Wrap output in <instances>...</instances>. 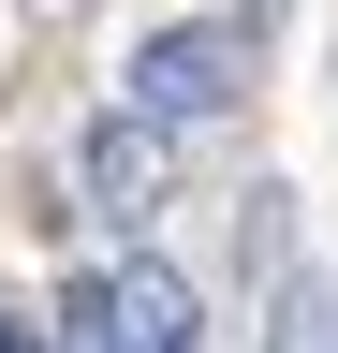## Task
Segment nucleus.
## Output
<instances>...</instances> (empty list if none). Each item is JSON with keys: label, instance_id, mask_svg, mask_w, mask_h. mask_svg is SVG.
Masks as SVG:
<instances>
[{"label": "nucleus", "instance_id": "1", "mask_svg": "<svg viewBox=\"0 0 338 353\" xmlns=\"http://www.w3.org/2000/svg\"><path fill=\"white\" fill-rule=\"evenodd\" d=\"M118 103H133L147 132H206L250 103V15H177L133 44V74H118Z\"/></svg>", "mask_w": 338, "mask_h": 353}, {"label": "nucleus", "instance_id": "2", "mask_svg": "<svg viewBox=\"0 0 338 353\" xmlns=\"http://www.w3.org/2000/svg\"><path fill=\"white\" fill-rule=\"evenodd\" d=\"M59 353H206V294H191L162 250L89 265V280L59 294Z\"/></svg>", "mask_w": 338, "mask_h": 353}, {"label": "nucleus", "instance_id": "3", "mask_svg": "<svg viewBox=\"0 0 338 353\" xmlns=\"http://www.w3.org/2000/svg\"><path fill=\"white\" fill-rule=\"evenodd\" d=\"M162 162H177V132H147L133 103L89 118V148H74V192H89V221H147L162 206Z\"/></svg>", "mask_w": 338, "mask_h": 353}, {"label": "nucleus", "instance_id": "4", "mask_svg": "<svg viewBox=\"0 0 338 353\" xmlns=\"http://www.w3.org/2000/svg\"><path fill=\"white\" fill-rule=\"evenodd\" d=\"M265 353H338V280H294L279 324H265Z\"/></svg>", "mask_w": 338, "mask_h": 353}, {"label": "nucleus", "instance_id": "5", "mask_svg": "<svg viewBox=\"0 0 338 353\" xmlns=\"http://www.w3.org/2000/svg\"><path fill=\"white\" fill-rule=\"evenodd\" d=\"M0 353H45V339H30V324H15V309H0Z\"/></svg>", "mask_w": 338, "mask_h": 353}, {"label": "nucleus", "instance_id": "6", "mask_svg": "<svg viewBox=\"0 0 338 353\" xmlns=\"http://www.w3.org/2000/svg\"><path fill=\"white\" fill-rule=\"evenodd\" d=\"M265 15H279V0H250V30H265Z\"/></svg>", "mask_w": 338, "mask_h": 353}]
</instances>
